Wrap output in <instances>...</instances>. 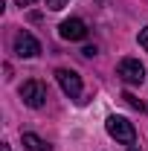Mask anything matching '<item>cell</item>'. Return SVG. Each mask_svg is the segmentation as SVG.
<instances>
[{
    "label": "cell",
    "mask_w": 148,
    "mask_h": 151,
    "mask_svg": "<svg viewBox=\"0 0 148 151\" xmlns=\"http://www.w3.org/2000/svg\"><path fill=\"white\" fill-rule=\"evenodd\" d=\"M58 35L64 41H81V38H87V23L81 18H70L58 26Z\"/></svg>",
    "instance_id": "6"
},
{
    "label": "cell",
    "mask_w": 148,
    "mask_h": 151,
    "mask_svg": "<svg viewBox=\"0 0 148 151\" xmlns=\"http://www.w3.org/2000/svg\"><path fill=\"white\" fill-rule=\"evenodd\" d=\"M55 78L61 84V90L70 96V99H81V76L75 70H67V67H58L55 70Z\"/></svg>",
    "instance_id": "3"
},
{
    "label": "cell",
    "mask_w": 148,
    "mask_h": 151,
    "mask_svg": "<svg viewBox=\"0 0 148 151\" xmlns=\"http://www.w3.org/2000/svg\"><path fill=\"white\" fill-rule=\"evenodd\" d=\"M122 99H125V102H128L131 108H137V111H139V113L145 111V105H142V102H139V99H137V96H134V93H125V96H122Z\"/></svg>",
    "instance_id": "8"
},
{
    "label": "cell",
    "mask_w": 148,
    "mask_h": 151,
    "mask_svg": "<svg viewBox=\"0 0 148 151\" xmlns=\"http://www.w3.org/2000/svg\"><path fill=\"white\" fill-rule=\"evenodd\" d=\"M128 151H139V148H137V145H128Z\"/></svg>",
    "instance_id": "14"
},
{
    "label": "cell",
    "mask_w": 148,
    "mask_h": 151,
    "mask_svg": "<svg viewBox=\"0 0 148 151\" xmlns=\"http://www.w3.org/2000/svg\"><path fill=\"white\" fill-rule=\"evenodd\" d=\"M23 148H26V151H50V145H47L38 134L26 131V134H23Z\"/></svg>",
    "instance_id": "7"
},
{
    "label": "cell",
    "mask_w": 148,
    "mask_h": 151,
    "mask_svg": "<svg viewBox=\"0 0 148 151\" xmlns=\"http://www.w3.org/2000/svg\"><path fill=\"white\" fill-rule=\"evenodd\" d=\"M70 0H47V9H52V12H58V9H64Z\"/></svg>",
    "instance_id": "9"
},
{
    "label": "cell",
    "mask_w": 148,
    "mask_h": 151,
    "mask_svg": "<svg viewBox=\"0 0 148 151\" xmlns=\"http://www.w3.org/2000/svg\"><path fill=\"white\" fill-rule=\"evenodd\" d=\"M0 151H12V148H9V145H6V142H3V145H0Z\"/></svg>",
    "instance_id": "13"
},
{
    "label": "cell",
    "mask_w": 148,
    "mask_h": 151,
    "mask_svg": "<svg viewBox=\"0 0 148 151\" xmlns=\"http://www.w3.org/2000/svg\"><path fill=\"white\" fill-rule=\"evenodd\" d=\"M139 47H142V50L148 52V26L142 29V32H139Z\"/></svg>",
    "instance_id": "10"
},
{
    "label": "cell",
    "mask_w": 148,
    "mask_h": 151,
    "mask_svg": "<svg viewBox=\"0 0 148 151\" xmlns=\"http://www.w3.org/2000/svg\"><path fill=\"white\" fill-rule=\"evenodd\" d=\"M20 99H23L26 108H44V102H47V84L38 81V78L23 81L20 84Z\"/></svg>",
    "instance_id": "2"
},
{
    "label": "cell",
    "mask_w": 148,
    "mask_h": 151,
    "mask_svg": "<svg viewBox=\"0 0 148 151\" xmlns=\"http://www.w3.org/2000/svg\"><path fill=\"white\" fill-rule=\"evenodd\" d=\"M105 128L111 134L116 142H125V145H134L137 142V131H134V125H131L125 116H108V122H105Z\"/></svg>",
    "instance_id": "1"
},
{
    "label": "cell",
    "mask_w": 148,
    "mask_h": 151,
    "mask_svg": "<svg viewBox=\"0 0 148 151\" xmlns=\"http://www.w3.org/2000/svg\"><path fill=\"white\" fill-rule=\"evenodd\" d=\"M81 52H84V55H87V58H93V55H96V47H84Z\"/></svg>",
    "instance_id": "11"
},
{
    "label": "cell",
    "mask_w": 148,
    "mask_h": 151,
    "mask_svg": "<svg viewBox=\"0 0 148 151\" xmlns=\"http://www.w3.org/2000/svg\"><path fill=\"white\" fill-rule=\"evenodd\" d=\"M35 0H18V6H32Z\"/></svg>",
    "instance_id": "12"
},
{
    "label": "cell",
    "mask_w": 148,
    "mask_h": 151,
    "mask_svg": "<svg viewBox=\"0 0 148 151\" xmlns=\"http://www.w3.org/2000/svg\"><path fill=\"white\" fill-rule=\"evenodd\" d=\"M41 52V44H38L35 35H29V32H18L15 35V55L18 58H35Z\"/></svg>",
    "instance_id": "5"
},
{
    "label": "cell",
    "mask_w": 148,
    "mask_h": 151,
    "mask_svg": "<svg viewBox=\"0 0 148 151\" xmlns=\"http://www.w3.org/2000/svg\"><path fill=\"white\" fill-rule=\"evenodd\" d=\"M116 73L122 76L125 84H142V78H145V67L139 64V58H122L119 67H116Z\"/></svg>",
    "instance_id": "4"
}]
</instances>
